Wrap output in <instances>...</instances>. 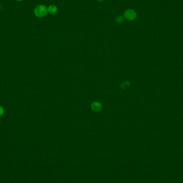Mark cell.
Returning a JSON list of instances; mask_svg holds the SVG:
<instances>
[{
    "instance_id": "1",
    "label": "cell",
    "mask_w": 183,
    "mask_h": 183,
    "mask_svg": "<svg viewBox=\"0 0 183 183\" xmlns=\"http://www.w3.org/2000/svg\"><path fill=\"white\" fill-rule=\"evenodd\" d=\"M48 14V7L44 4H38L34 9V14L37 17H45Z\"/></svg>"
},
{
    "instance_id": "2",
    "label": "cell",
    "mask_w": 183,
    "mask_h": 183,
    "mask_svg": "<svg viewBox=\"0 0 183 183\" xmlns=\"http://www.w3.org/2000/svg\"><path fill=\"white\" fill-rule=\"evenodd\" d=\"M124 17L128 21H135L137 17V14L134 10L131 9H128L124 11Z\"/></svg>"
},
{
    "instance_id": "3",
    "label": "cell",
    "mask_w": 183,
    "mask_h": 183,
    "mask_svg": "<svg viewBox=\"0 0 183 183\" xmlns=\"http://www.w3.org/2000/svg\"><path fill=\"white\" fill-rule=\"evenodd\" d=\"M58 11L57 7L54 4H51L48 7V12L51 15H55Z\"/></svg>"
},
{
    "instance_id": "4",
    "label": "cell",
    "mask_w": 183,
    "mask_h": 183,
    "mask_svg": "<svg viewBox=\"0 0 183 183\" xmlns=\"http://www.w3.org/2000/svg\"><path fill=\"white\" fill-rule=\"evenodd\" d=\"M92 109L95 111H99L101 109V105L97 102H94L92 104Z\"/></svg>"
},
{
    "instance_id": "5",
    "label": "cell",
    "mask_w": 183,
    "mask_h": 183,
    "mask_svg": "<svg viewBox=\"0 0 183 183\" xmlns=\"http://www.w3.org/2000/svg\"><path fill=\"white\" fill-rule=\"evenodd\" d=\"M124 17L123 16L120 15V16H118L116 18L115 21L118 24H121V23H122L124 21Z\"/></svg>"
},
{
    "instance_id": "6",
    "label": "cell",
    "mask_w": 183,
    "mask_h": 183,
    "mask_svg": "<svg viewBox=\"0 0 183 183\" xmlns=\"http://www.w3.org/2000/svg\"><path fill=\"white\" fill-rule=\"evenodd\" d=\"M4 113V110L3 107L0 106V117L2 116Z\"/></svg>"
},
{
    "instance_id": "7",
    "label": "cell",
    "mask_w": 183,
    "mask_h": 183,
    "mask_svg": "<svg viewBox=\"0 0 183 183\" xmlns=\"http://www.w3.org/2000/svg\"><path fill=\"white\" fill-rule=\"evenodd\" d=\"M16 1H17L18 2H21V1H23L24 0H16Z\"/></svg>"
},
{
    "instance_id": "8",
    "label": "cell",
    "mask_w": 183,
    "mask_h": 183,
    "mask_svg": "<svg viewBox=\"0 0 183 183\" xmlns=\"http://www.w3.org/2000/svg\"><path fill=\"white\" fill-rule=\"evenodd\" d=\"M99 2H102V1H104V0H97Z\"/></svg>"
},
{
    "instance_id": "9",
    "label": "cell",
    "mask_w": 183,
    "mask_h": 183,
    "mask_svg": "<svg viewBox=\"0 0 183 183\" xmlns=\"http://www.w3.org/2000/svg\"><path fill=\"white\" fill-rule=\"evenodd\" d=\"M0 124H1V121H0Z\"/></svg>"
}]
</instances>
